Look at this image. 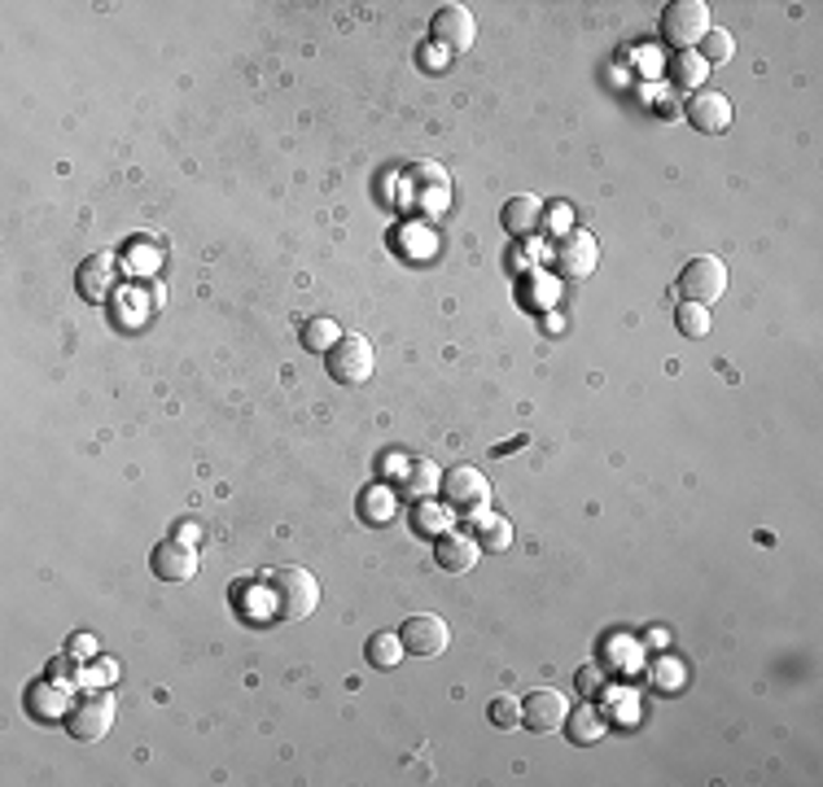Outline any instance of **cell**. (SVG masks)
Listing matches in <instances>:
<instances>
[{
  "label": "cell",
  "mask_w": 823,
  "mask_h": 787,
  "mask_svg": "<svg viewBox=\"0 0 823 787\" xmlns=\"http://www.w3.org/2000/svg\"><path fill=\"white\" fill-rule=\"evenodd\" d=\"M71 669H75V656H53V661H49V674H53V678H71Z\"/></svg>",
  "instance_id": "obj_31"
},
{
  "label": "cell",
  "mask_w": 823,
  "mask_h": 787,
  "mask_svg": "<svg viewBox=\"0 0 823 787\" xmlns=\"http://www.w3.org/2000/svg\"><path fill=\"white\" fill-rule=\"evenodd\" d=\"M408 180H412L408 202H412V210H416V215L438 219V215L451 206V175H447L443 167H434V162H416Z\"/></svg>",
  "instance_id": "obj_6"
},
{
  "label": "cell",
  "mask_w": 823,
  "mask_h": 787,
  "mask_svg": "<svg viewBox=\"0 0 823 787\" xmlns=\"http://www.w3.org/2000/svg\"><path fill=\"white\" fill-rule=\"evenodd\" d=\"M477 556H482V547H477L473 534L447 530L443 538H434V560H438V569H447V573H469V569L477 565Z\"/></svg>",
  "instance_id": "obj_15"
},
{
  "label": "cell",
  "mask_w": 823,
  "mask_h": 787,
  "mask_svg": "<svg viewBox=\"0 0 823 787\" xmlns=\"http://www.w3.org/2000/svg\"><path fill=\"white\" fill-rule=\"evenodd\" d=\"M338 337H342V324H338V319H329V315H320V319H312V324L303 328V346H307V350H316V354H329Z\"/></svg>",
  "instance_id": "obj_25"
},
{
  "label": "cell",
  "mask_w": 823,
  "mask_h": 787,
  "mask_svg": "<svg viewBox=\"0 0 823 787\" xmlns=\"http://www.w3.org/2000/svg\"><path fill=\"white\" fill-rule=\"evenodd\" d=\"M399 639H403V652H412V656H443L451 643V630L438 613H412L399 626Z\"/></svg>",
  "instance_id": "obj_10"
},
{
  "label": "cell",
  "mask_w": 823,
  "mask_h": 787,
  "mask_svg": "<svg viewBox=\"0 0 823 787\" xmlns=\"http://www.w3.org/2000/svg\"><path fill=\"white\" fill-rule=\"evenodd\" d=\"M596 263H601V245H596V237H592L588 228H570V232L561 237L557 254H553V267H557V276H566V280H588V276L596 271Z\"/></svg>",
  "instance_id": "obj_8"
},
{
  "label": "cell",
  "mask_w": 823,
  "mask_h": 787,
  "mask_svg": "<svg viewBox=\"0 0 823 787\" xmlns=\"http://www.w3.org/2000/svg\"><path fill=\"white\" fill-rule=\"evenodd\" d=\"M395 469H399L403 495H412V499H429L443 486V469L434 460H395Z\"/></svg>",
  "instance_id": "obj_17"
},
{
  "label": "cell",
  "mask_w": 823,
  "mask_h": 787,
  "mask_svg": "<svg viewBox=\"0 0 823 787\" xmlns=\"http://www.w3.org/2000/svg\"><path fill=\"white\" fill-rule=\"evenodd\" d=\"M23 704L36 713V717H45V722H53V717H66V709H71V695H66V687H62V678H45V682H36V687H27V695H23Z\"/></svg>",
  "instance_id": "obj_18"
},
{
  "label": "cell",
  "mask_w": 823,
  "mask_h": 787,
  "mask_svg": "<svg viewBox=\"0 0 823 787\" xmlns=\"http://www.w3.org/2000/svg\"><path fill=\"white\" fill-rule=\"evenodd\" d=\"M605 713L596 709V704H583V709H570L566 713V735H570V743H579V748H588V743H601L605 739Z\"/></svg>",
  "instance_id": "obj_20"
},
{
  "label": "cell",
  "mask_w": 823,
  "mask_h": 787,
  "mask_svg": "<svg viewBox=\"0 0 823 787\" xmlns=\"http://www.w3.org/2000/svg\"><path fill=\"white\" fill-rule=\"evenodd\" d=\"M683 114H688V123H692L697 132H705V136H723V132L731 128V101H727L723 93H714V88H697V93L688 97Z\"/></svg>",
  "instance_id": "obj_12"
},
{
  "label": "cell",
  "mask_w": 823,
  "mask_h": 787,
  "mask_svg": "<svg viewBox=\"0 0 823 787\" xmlns=\"http://www.w3.org/2000/svg\"><path fill=\"white\" fill-rule=\"evenodd\" d=\"M679 293H683V302H701V306L718 302L727 293V263L718 254H697L679 271Z\"/></svg>",
  "instance_id": "obj_5"
},
{
  "label": "cell",
  "mask_w": 823,
  "mask_h": 787,
  "mask_svg": "<svg viewBox=\"0 0 823 787\" xmlns=\"http://www.w3.org/2000/svg\"><path fill=\"white\" fill-rule=\"evenodd\" d=\"M538 219H543V202H538L534 193H517V197H508L504 210H499V223H504L508 237H530V232L538 228Z\"/></svg>",
  "instance_id": "obj_16"
},
{
  "label": "cell",
  "mask_w": 823,
  "mask_h": 787,
  "mask_svg": "<svg viewBox=\"0 0 823 787\" xmlns=\"http://www.w3.org/2000/svg\"><path fill=\"white\" fill-rule=\"evenodd\" d=\"M149 569H154V578H162V582H189V578L197 573V552H193V543H184V538H162V543L154 547V556H149Z\"/></svg>",
  "instance_id": "obj_13"
},
{
  "label": "cell",
  "mask_w": 823,
  "mask_h": 787,
  "mask_svg": "<svg viewBox=\"0 0 823 787\" xmlns=\"http://www.w3.org/2000/svg\"><path fill=\"white\" fill-rule=\"evenodd\" d=\"M601 682H605V678H601V669H596V665H583V669H579V691H583V695L601 691Z\"/></svg>",
  "instance_id": "obj_29"
},
{
  "label": "cell",
  "mask_w": 823,
  "mask_h": 787,
  "mask_svg": "<svg viewBox=\"0 0 823 787\" xmlns=\"http://www.w3.org/2000/svg\"><path fill=\"white\" fill-rule=\"evenodd\" d=\"M731 53H736V40H731V32H714V27H710V32L701 36V49H697V58H701L705 66H710V62H727Z\"/></svg>",
  "instance_id": "obj_26"
},
{
  "label": "cell",
  "mask_w": 823,
  "mask_h": 787,
  "mask_svg": "<svg viewBox=\"0 0 823 787\" xmlns=\"http://www.w3.org/2000/svg\"><path fill=\"white\" fill-rule=\"evenodd\" d=\"M469 521H473V530H477V547H482V552L499 556V552L512 547V525H508L504 517H495L491 508H473Z\"/></svg>",
  "instance_id": "obj_19"
},
{
  "label": "cell",
  "mask_w": 823,
  "mask_h": 787,
  "mask_svg": "<svg viewBox=\"0 0 823 787\" xmlns=\"http://www.w3.org/2000/svg\"><path fill=\"white\" fill-rule=\"evenodd\" d=\"M329 376L338 380V385H364L368 376H373V367H377V354H373V341L368 337H360V332H342L338 341H334V350H329Z\"/></svg>",
  "instance_id": "obj_4"
},
{
  "label": "cell",
  "mask_w": 823,
  "mask_h": 787,
  "mask_svg": "<svg viewBox=\"0 0 823 787\" xmlns=\"http://www.w3.org/2000/svg\"><path fill=\"white\" fill-rule=\"evenodd\" d=\"M62 722H66V735L75 743H97L114 726V695L110 691H84L80 700H71Z\"/></svg>",
  "instance_id": "obj_2"
},
{
  "label": "cell",
  "mask_w": 823,
  "mask_h": 787,
  "mask_svg": "<svg viewBox=\"0 0 823 787\" xmlns=\"http://www.w3.org/2000/svg\"><path fill=\"white\" fill-rule=\"evenodd\" d=\"M670 80H675V88H683V93H697V88L705 84V62L697 58V49H692V53H675Z\"/></svg>",
  "instance_id": "obj_24"
},
{
  "label": "cell",
  "mask_w": 823,
  "mask_h": 787,
  "mask_svg": "<svg viewBox=\"0 0 823 787\" xmlns=\"http://www.w3.org/2000/svg\"><path fill=\"white\" fill-rule=\"evenodd\" d=\"M675 324H679L683 337H697V341H701V337L710 332V311H705L701 302H683L679 315H675Z\"/></svg>",
  "instance_id": "obj_27"
},
{
  "label": "cell",
  "mask_w": 823,
  "mask_h": 787,
  "mask_svg": "<svg viewBox=\"0 0 823 787\" xmlns=\"http://www.w3.org/2000/svg\"><path fill=\"white\" fill-rule=\"evenodd\" d=\"M412 530H416L421 538H443V534L451 530V504H443V499H416V508H412Z\"/></svg>",
  "instance_id": "obj_21"
},
{
  "label": "cell",
  "mask_w": 823,
  "mask_h": 787,
  "mask_svg": "<svg viewBox=\"0 0 823 787\" xmlns=\"http://www.w3.org/2000/svg\"><path fill=\"white\" fill-rule=\"evenodd\" d=\"M438 491H443V495H447V504H451V508H460V512L491 508V482H486V477H482V469H473V464H456V469H447Z\"/></svg>",
  "instance_id": "obj_9"
},
{
  "label": "cell",
  "mask_w": 823,
  "mask_h": 787,
  "mask_svg": "<svg viewBox=\"0 0 823 787\" xmlns=\"http://www.w3.org/2000/svg\"><path fill=\"white\" fill-rule=\"evenodd\" d=\"M705 32H710V5H705V0H675V5H666V14H662V40L675 53H692Z\"/></svg>",
  "instance_id": "obj_3"
},
{
  "label": "cell",
  "mask_w": 823,
  "mask_h": 787,
  "mask_svg": "<svg viewBox=\"0 0 823 787\" xmlns=\"http://www.w3.org/2000/svg\"><path fill=\"white\" fill-rule=\"evenodd\" d=\"M395 508H399V499H395V491L382 486V482H373V486L360 495V521H364V525H386V521L395 517Z\"/></svg>",
  "instance_id": "obj_22"
},
{
  "label": "cell",
  "mask_w": 823,
  "mask_h": 787,
  "mask_svg": "<svg viewBox=\"0 0 823 787\" xmlns=\"http://www.w3.org/2000/svg\"><path fill=\"white\" fill-rule=\"evenodd\" d=\"M75 289H80V298L84 302H106L110 293H114V258L110 254H88L84 263H80V271H75Z\"/></svg>",
  "instance_id": "obj_14"
},
{
  "label": "cell",
  "mask_w": 823,
  "mask_h": 787,
  "mask_svg": "<svg viewBox=\"0 0 823 787\" xmlns=\"http://www.w3.org/2000/svg\"><path fill=\"white\" fill-rule=\"evenodd\" d=\"M566 713H570V704H566V695L553 691V687H538V691L521 695V726L534 730V735L561 730V726H566Z\"/></svg>",
  "instance_id": "obj_11"
},
{
  "label": "cell",
  "mask_w": 823,
  "mask_h": 787,
  "mask_svg": "<svg viewBox=\"0 0 823 787\" xmlns=\"http://www.w3.org/2000/svg\"><path fill=\"white\" fill-rule=\"evenodd\" d=\"M364 661L377 665V669H395L403 661V639L399 634H373L364 643Z\"/></svg>",
  "instance_id": "obj_23"
},
{
  "label": "cell",
  "mask_w": 823,
  "mask_h": 787,
  "mask_svg": "<svg viewBox=\"0 0 823 787\" xmlns=\"http://www.w3.org/2000/svg\"><path fill=\"white\" fill-rule=\"evenodd\" d=\"M71 656H97V639L93 634H75L71 639Z\"/></svg>",
  "instance_id": "obj_30"
},
{
  "label": "cell",
  "mask_w": 823,
  "mask_h": 787,
  "mask_svg": "<svg viewBox=\"0 0 823 787\" xmlns=\"http://www.w3.org/2000/svg\"><path fill=\"white\" fill-rule=\"evenodd\" d=\"M473 36H477V23H473V10L469 5H443L434 19H429V40L443 49V53H469L473 49Z\"/></svg>",
  "instance_id": "obj_7"
},
{
  "label": "cell",
  "mask_w": 823,
  "mask_h": 787,
  "mask_svg": "<svg viewBox=\"0 0 823 787\" xmlns=\"http://www.w3.org/2000/svg\"><path fill=\"white\" fill-rule=\"evenodd\" d=\"M486 717H491V726L512 730V726L521 722V700H512V695H495V700L486 704Z\"/></svg>",
  "instance_id": "obj_28"
},
{
  "label": "cell",
  "mask_w": 823,
  "mask_h": 787,
  "mask_svg": "<svg viewBox=\"0 0 823 787\" xmlns=\"http://www.w3.org/2000/svg\"><path fill=\"white\" fill-rule=\"evenodd\" d=\"M263 586H267L271 608H277L281 621H307L320 608V582L303 565H277L263 578Z\"/></svg>",
  "instance_id": "obj_1"
}]
</instances>
